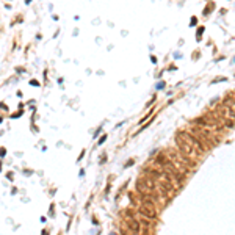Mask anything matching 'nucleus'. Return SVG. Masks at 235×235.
Wrapping results in <instances>:
<instances>
[{
  "mask_svg": "<svg viewBox=\"0 0 235 235\" xmlns=\"http://www.w3.org/2000/svg\"><path fill=\"white\" fill-rule=\"evenodd\" d=\"M188 133L195 135L196 138L201 140V143L204 144L205 147H212L216 144V135L213 132H209L205 129H201V127H190L188 129Z\"/></svg>",
  "mask_w": 235,
  "mask_h": 235,
  "instance_id": "5",
  "label": "nucleus"
},
{
  "mask_svg": "<svg viewBox=\"0 0 235 235\" xmlns=\"http://www.w3.org/2000/svg\"><path fill=\"white\" fill-rule=\"evenodd\" d=\"M215 115L218 116V119L223 122V126H226L227 129H232L234 127V122H235V110L229 105H226L223 102L221 105L216 107V112Z\"/></svg>",
  "mask_w": 235,
  "mask_h": 235,
  "instance_id": "3",
  "label": "nucleus"
},
{
  "mask_svg": "<svg viewBox=\"0 0 235 235\" xmlns=\"http://www.w3.org/2000/svg\"><path fill=\"white\" fill-rule=\"evenodd\" d=\"M138 213H140L141 216L150 219V221H155L158 216L155 201L154 199H149V198H141V202L138 205Z\"/></svg>",
  "mask_w": 235,
  "mask_h": 235,
  "instance_id": "4",
  "label": "nucleus"
},
{
  "mask_svg": "<svg viewBox=\"0 0 235 235\" xmlns=\"http://www.w3.org/2000/svg\"><path fill=\"white\" fill-rule=\"evenodd\" d=\"M182 133H183V135H185V136L188 138V140H190V141L199 149V152H201V154H204V152H205V146L201 143V140H199V138H196L195 135H191V133H188V132H182Z\"/></svg>",
  "mask_w": 235,
  "mask_h": 235,
  "instance_id": "6",
  "label": "nucleus"
},
{
  "mask_svg": "<svg viewBox=\"0 0 235 235\" xmlns=\"http://www.w3.org/2000/svg\"><path fill=\"white\" fill-rule=\"evenodd\" d=\"M193 124H196V126H199L201 129H205V130L213 132V133L223 129V122L218 119L216 115H205L202 118H198V119L193 121Z\"/></svg>",
  "mask_w": 235,
  "mask_h": 235,
  "instance_id": "2",
  "label": "nucleus"
},
{
  "mask_svg": "<svg viewBox=\"0 0 235 235\" xmlns=\"http://www.w3.org/2000/svg\"><path fill=\"white\" fill-rule=\"evenodd\" d=\"M176 144H177L179 150H180L185 157L191 158V160H195L196 157L202 155L201 152H199V149H198L195 144H193V143H191V141H190L182 132H179V133L176 135Z\"/></svg>",
  "mask_w": 235,
  "mask_h": 235,
  "instance_id": "1",
  "label": "nucleus"
}]
</instances>
